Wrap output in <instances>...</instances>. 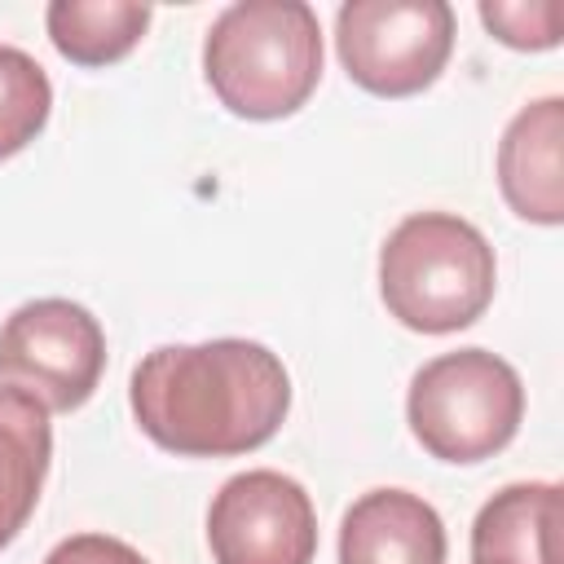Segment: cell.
<instances>
[{
    "label": "cell",
    "instance_id": "1",
    "mask_svg": "<svg viewBox=\"0 0 564 564\" xmlns=\"http://www.w3.org/2000/svg\"><path fill=\"white\" fill-rule=\"evenodd\" d=\"M137 427L181 458H234L278 436L291 410V375L256 339L163 344L128 383Z\"/></svg>",
    "mask_w": 564,
    "mask_h": 564
},
{
    "label": "cell",
    "instance_id": "2",
    "mask_svg": "<svg viewBox=\"0 0 564 564\" xmlns=\"http://www.w3.org/2000/svg\"><path fill=\"white\" fill-rule=\"evenodd\" d=\"M203 75L238 119H286L322 79V22L304 0H238L203 40Z\"/></svg>",
    "mask_w": 564,
    "mask_h": 564
},
{
    "label": "cell",
    "instance_id": "3",
    "mask_svg": "<svg viewBox=\"0 0 564 564\" xmlns=\"http://www.w3.org/2000/svg\"><path fill=\"white\" fill-rule=\"evenodd\" d=\"M498 286L489 238L454 212H410L379 247V295L419 335L471 326Z\"/></svg>",
    "mask_w": 564,
    "mask_h": 564
},
{
    "label": "cell",
    "instance_id": "4",
    "mask_svg": "<svg viewBox=\"0 0 564 564\" xmlns=\"http://www.w3.org/2000/svg\"><path fill=\"white\" fill-rule=\"evenodd\" d=\"M414 441L441 463H485L511 445L524 419V383L489 348H458L423 361L405 392Z\"/></svg>",
    "mask_w": 564,
    "mask_h": 564
},
{
    "label": "cell",
    "instance_id": "5",
    "mask_svg": "<svg viewBox=\"0 0 564 564\" xmlns=\"http://www.w3.org/2000/svg\"><path fill=\"white\" fill-rule=\"evenodd\" d=\"M335 48L357 88L414 97L454 53V9L445 0H348L335 13Z\"/></svg>",
    "mask_w": 564,
    "mask_h": 564
},
{
    "label": "cell",
    "instance_id": "6",
    "mask_svg": "<svg viewBox=\"0 0 564 564\" xmlns=\"http://www.w3.org/2000/svg\"><path fill=\"white\" fill-rule=\"evenodd\" d=\"M106 370L101 322L62 295L18 304L0 326V383L22 388L48 414L79 410Z\"/></svg>",
    "mask_w": 564,
    "mask_h": 564
},
{
    "label": "cell",
    "instance_id": "7",
    "mask_svg": "<svg viewBox=\"0 0 564 564\" xmlns=\"http://www.w3.org/2000/svg\"><path fill=\"white\" fill-rule=\"evenodd\" d=\"M207 546L216 564H313L317 511L308 489L273 467L229 476L207 507Z\"/></svg>",
    "mask_w": 564,
    "mask_h": 564
},
{
    "label": "cell",
    "instance_id": "8",
    "mask_svg": "<svg viewBox=\"0 0 564 564\" xmlns=\"http://www.w3.org/2000/svg\"><path fill=\"white\" fill-rule=\"evenodd\" d=\"M498 189L529 225L564 220V101H529L498 141Z\"/></svg>",
    "mask_w": 564,
    "mask_h": 564
},
{
    "label": "cell",
    "instance_id": "9",
    "mask_svg": "<svg viewBox=\"0 0 564 564\" xmlns=\"http://www.w3.org/2000/svg\"><path fill=\"white\" fill-rule=\"evenodd\" d=\"M445 520L410 489H370L344 511L339 564H445Z\"/></svg>",
    "mask_w": 564,
    "mask_h": 564
},
{
    "label": "cell",
    "instance_id": "10",
    "mask_svg": "<svg viewBox=\"0 0 564 564\" xmlns=\"http://www.w3.org/2000/svg\"><path fill=\"white\" fill-rule=\"evenodd\" d=\"M471 564H560V485L498 489L471 520Z\"/></svg>",
    "mask_w": 564,
    "mask_h": 564
},
{
    "label": "cell",
    "instance_id": "11",
    "mask_svg": "<svg viewBox=\"0 0 564 564\" xmlns=\"http://www.w3.org/2000/svg\"><path fill=\"white\" fill-rule=\"evenodd\" d=\"M53 463L48 410L22 388L0 383V546H9L35 516Z\"/></svg>",
    "mask_w": 564,
    "mask_h": 564
},
{
    "label": "cell",
    "instance_id": "12",
    "mask_svg": "<svg viewBox=\"0 0 564 564\" xmlns=\"http://www.w3.org/2000/svg\"><path fill=\"white\" fill-rule=\"evenodd\" d=\"M44 26L53 48L75 66H110L128 57L145 26L150 4L137 0H53L44 9Z\"/></svg>",
    "mask_w": 564,
    "mask_h": 564
},
{
    "label": "cell",
    "instance_id": "13",
    "mask_svg": "<svg viewBox=\"0 0 564 564\" xmlns=\"http://www.w3.org/2000/svg\"><path fill=\"white\" fill-rule=\"evenodd\" d=\"M48 110H53V84L44 66L22 48L0 44V159L26 150L44 132Z\"/></svg>",
    "mask_w": 564,
    "mask_h": 564
},
{
    "label": "cell",
    "instance_id": "14",
    "mask_svg": "<svg viewBox=\"0 0 564 564\" xmlns=\"http://www.w3.org/2000/svg\"><path fill=\"white\" fill-rule=\"evenodd\" d=\"M480 22L507 48L542 53V48L560 44L564 9H560V0H533V4H524V0H485L480 4Z\"/></svg>",
    "mask_w": 564,
    "mask_h": 564
},
{
    "label": "cell",
    "instance_id": "15",
    "mask_svg": "<svg viewBox=\"0 0 564 564\" xmlns=\"http://www.w3.org/2000/svg\"><path fill=\"white\" fill-rule=\"evenodd\" d=\"M44 564H150V560L110 533H75L66 542H57L44 555Z\"/></svg>",
    "mask_w": 564,
    "mask_h": 564
}]
</instances>
